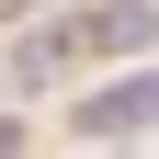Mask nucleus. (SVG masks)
I'll use <instances>...</instances> for the list:
<instances>
[{
    "label": "nucleus",
    "instance_id": "nucleus-4",
    "mask_svg": "<svg viewBox=\"0 0 159 159\" xmlns=\"http://www.w3.org/2000/svg\"><path fill=\"white\" fill-rule=\"evenodd\" d=\"M0 159H23V125H11V114H0Z\"/></svg>",
    "mask_w": 159,
    "mask_h": 159
},
{
    "label": "nucleus",
    "instance_id": "nucleus-3",
    "mask_svg": "<svg viewBox=\"0 0 159 159\" xmlns=\"http://www.w3.org/2000/svg\"><path fill=\"white\" fill-rule=\"evenodd\" d=\"M80 68V46H68V23H23V46H11V91H57V80Z\"/></svg>",
    "mask_w": 159,
    "mask_h": 159
},
{
    "label": "nucleus",
    "instance_id": "nucleus-1",
    "mask_svg": "<svg viewBox=\"0 0 159 159\" xmlns=\"http://www.w3.org/2000/svg\"><path fill=\"white\" fill-rule=\"evenodd\" d=\"M68 46H80V57H136V46H159V0H91V11H68Z\"/></svg>",
    "mask_w": 159,
    "mask_h": 159
},
{
    "label": "nucleus",
    "instance_id": "nucleus-2",
    "mask_svg": "<svg viewBox=\"0 0 159 159\" xmlns=\"http://www.w3.org/2000/svg\"><path fill=\"white\" fill-rule=\"evenodd\" d=\"M68 125H80V136H136V125H159V68H136V80H114V91H91Z\"/></svg>",
    "mask_w": 159,
    "mask_h": 159
},
{
    "label": "nucleus",
    "instance_id": "nucleus-5",
    "mask_svg": "<svg viewBox=\"0 0 159 159\" xmlns=\"http://www.w3.org/2000/svg\"><path fill=\"white\" fill-rule=\"evenodd\" d=\"M0 23H23V0H0Z\"/></svg>",
    "mask_w": 159,
    "mask_h": 159
},
{
    "label": "nucleus",
    "instance_id": "nucleus-6",
    "mask_svg": "<svg viewBox=\"0 0 159 159\" xmlns=\"http://www.w3.org/2000/svg\"><path fill=\"white\" fill-rule=\"evenodd\" d=\"M136 159H148V148H136Z\"/></svg>",
    "mask_w": 159,
    "mask_h": 159
}]
</instances>
